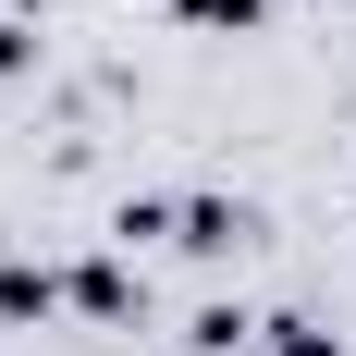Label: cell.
I'll return each instance as SVG.
<instances>
[{"label":"cell","mask_w":356,"mask_h":356,"mask_svg":"<svg viewBox=\"0 0 356 356\" xmlns=\"http://www.w3.org/2000/svg\"><path fill=\"white\" fill-rule=\"evenodd\" d=\"M184 221V246H246V209H221V197H197V209H172Z\"/></svg>","instance_id":"cell-1"},{"label":"cell","mask_w":356,"mask_h":356,"mask_svg":"<svg viewBox=\"0 0 356 356\" xmlns=\"http://www.w3.org/2000/svg\"><path fill=\"white\" fill-rule=\"evenodd\" d=\"M49 295H62V283H49V270H0V320H37Z\"/></svg>","instance_id":"cell-2"},{"label":"cell","mask_w":356,"mask_h":356,"mask_svg":"<svg viewBox=\"0 0 356 356\" xmlns=\"http://www.w3.org/2000/svg\"><path fill=\"white\" fill-rule=\"evenodd\" d=\"M172 13H184V25H234V37L258 25V0H172Z\"/></svg>","instance_id":"cell-3"}]
</instances>
